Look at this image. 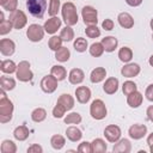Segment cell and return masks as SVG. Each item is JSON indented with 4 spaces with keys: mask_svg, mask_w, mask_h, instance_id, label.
<instances>
[{
    "mask_svg": "<svg viewBox=\"0 0 153 153\" xmlns=\"http://www.w3.org/2000/svg\"><path fill=\"white\" fill-rule=\"evenodd\" d=\"M6 91L1 88L0 92V122L1 123H7L12 120V115H13V103L12 100L6 96L5 93Z\"/></svg>",
    "mask_w": 153,
    "mask_h": 153,
    "instance_id": "cell-1",
    "label": "cell"
},
{
    "mask_svg": "<svg viewBox=\"0 0 153 153\" xmlns=\"http://www.w3.org/2000/svg\"><path fill=\"white\" fill-rule=\"evenodd\" d=\"M61 14H62V19L66 23V25L68 26H73L78 23L79 17H78V12H76V7L73 2L67 1L62 5L61 7Z\"/></svg>",
    "mask_w": 153,
    "mask_h": 153,
    "instance_id": "cell-2",
    "label": "cell"
},
{
    "mask_svg": "<svg viewBox=\"0 0 153 153\" xmlns=\"http://www.w3.org/2000/svg\"><path fill=\"white\" fill-rule=\"evenodd\" d=\"M16 76L19 81H23V82H27V81H31L32 78H33V73L30 68V62L26 61V60H23L20 61L18 65H17V71H16Z\"/></svg>",
    "mask_w": 153,
    "mask_h": 153,
    "instance_id": "cell-3",
    "label": "cell"
},
{
    "mask_svg": "<svg viewBox=\"0 0 153 153\" xmlns=\"http://www.w3.org/2000/svg\"><path fill=\"white\" fill-rule=\"evenodd\" d=\"M26 7L31 16L42 18L47 10V0H26Z\"/></svg>",
    "mask_w": 153,
    "mask_h": 153,
    "instance_id": "cell-4",
    "label": "cell"
},
{
    "mask_svg": "<svg viewBox=\"0 0 153 153\" xmlns=\"http://www.w3.org/2000/svg\"><path fill=\"white\" fill-rule=\"evenodd\" d=\"M108 110L102 99H94L90 105V115L94 120H103L106 117Z\"/></svg>",
    "mask_w": 153,
    "mask_h": 153,
    "instance_id": "cell-5",
    "label": "cell"
},
{
    "mask_svg": "<svg viewBox=\"0 0 153 153\" xmlns=\"http://www.w3.org/2000/svg\"><path fill=\"white\" fill-rule=\"evenodd\" d=\"M8 20L12 23L13 29L20 30V29H23V27L26 25V23H27V17H26V14H25L22 10H16V11H13V12L10 13Z\"/></svg>",
    "mask_w": 153,
    "mask_h": 153,
    "instance_id": "cell-6",
    "label": "cell"
},
{
    "mask_svg": "<svg viewBox=\"0 0 153 153\" xmlns=\"http://www.w3.org/2000/svg\"><path fill=\"white\" fill-rule=\"evenodd\" d=\"M81 17L85 25H97L98 23V12L92 6H84L81 10Z\"/></svg>",
    "mask_w": 153,
    "mask_h": 153,
    "instance_id": "cell-7",
    "label": "cell"
},
{
    "mask_svg": "<svg viewBox=\"0 0 153 153\" xmlns=\"http://www.w3.org/2000/svg\"><path fill=\"white\" fill-rule=\"evenodd\" d=\"M44 27L39 24H31L26 30V36L31 42H39L44 37Z\"/></svg>",
    "mask_w": 153,
    "mask_h": 153,
    "instance_id": "cell-8",
    "label": "cell"
},
{
    "mask_svg": "<svg viewBox=\"0 0 153 153\" xmlns=\"http://www.w3.org/2000/svg\"><path fill=\"white\" fill-rule=\"evenodd\" d=\"M57 82H59V80L53 74H49V75H45V76L42 78L39 85H41V88H42L43 92L53 93L57 88Z\"/></svg>",
    "mask_w": 153,
    "mask_h": 153,
    "instance_id": "cell-9",
    "label": "cell"
},
{
    "mask_svg": "<svg viewBox=\"0 0 153 153\" xmlns=\"http://www.w3.org/2000/svg\"><path fill=\"white\" fill-rule=\"evenodd\" d=\"M121 134H122L121 133V128L118 126H116V124H109L104 129V136L111 143L117 142L121 139Z\"/></svg>",
    "mask_w": 153,
    "mask_h": 153,
    "instance_id": "cell-10",
    "label": "cell"
},
{
    "mask_svg": "<svg viewBox=\"0 0 153 153\" xmlns=\"http://www.w3.org/2000/svg\"><path fill=\"white\" fill-rule=\"evenodd\" d=\"M128 134L131 139L134 140H140L143 136H146L147 134V127L145 124H140V123H135L133 126L129 127L128 129Z\"/></svg>",
    "mask_w": 153,
    "mask_h": 153,
    "instance_id": "cell-11",
    "label": "cell"
},
{
    "mask_svg": "<svg viewBox=\"0 0 153 153\" xmlns=\"http://www.w3.org/2000/svg\"><path fill=\"white\" fill-rule=\"evenodd\" d=\"M61 23H62V20H61L59 17L55 16V17H51V18H49L48 20H45L43 27H44V30H45L47 33L54 35V33L61 27Z\"/></svg>",
    "mask_w": 153,
    "mask_h": 153,
    "instance_id": "cell-12",
    "label": "cell"
},
{
    "mask_svg": "<svg viewBox=\"0 0 153 153\" xmlns=\"http://www.w3.org/2000/svg\"><path fill=\"white\" fill-rule=\"evenodd\" d=\"M141 71V67L137 65V63H134V62H128L127 65H124L121 69V74L126 78H134L136 75H139Z\"/></svg>",
    "mask_w": 153,
    "mask_h": 153,
    "instance_id": "cell-13",
    "label": "cell"
},
{
    "mask_svg": "<svg viewBox=\"0 0 153 153\" xmlns=\"http://www.w3.org/2000/svg\"><path fill=\"white\" fill-rule=\"evenodd\" d=\"M16 51V43L10 38H2L0 41V53L4 56H11Z\"/></svg>",
    "mask_w": 153,
    "mask_h": 153,
    "instance_id": "cell-14",
    "label": "cell"
},
{
    "mask_svg": "<svg viewBox=\"0 0 153 153\" xmlns=\"http://www.w3.org/2000/svg\"><path fill=\"white\" fill-rule=\"evenodd\" d=\"M118 86H120V82H118V79L115 78V76H110L105 80L104 85H103V91L106 93V94H114L117 92L118 90Z\"/></svg>",
    "mask_w": 153,
    "mask_h": 153,
    "instance_id": "cell-15",
    "label": "cell"
},
{
    "mask_svg": "<svg viewBox=\"0 0 153 153\" xmlns=\"http://www.w3.org/2000/svg\"><path fill=\"white\" fill-rule=\"evenodd\" d=\"M75 97L80 104H86L91 98V90L87 86H79L75 90Z\"/></svg>",
    "mask_w": 153,
    "mask_h": 153,
    "instance_id": "cell-16",
    "label": "cell"
},
{
    "mask_svg": "<svg viewBox=\"0 0 153 153\" xmlns=\"http://www.w3.org/2000/svg\"><path fill=\"white\" fill-rule=\"evenodd\" d=\"M131 151V145L128 139H120L117 142H115L112 147L114 153H129Z\"/></svg>",
    "mask_w": 153,
    "mask_h": 153,
    "instance_id": "cell-17",
    "label": "cell"
},
{
    "mask_svg": "<svg viewBox=\"0 0 153 153\" xmlns=\"http://www.w3.org/2000/svg\"><path fill=\"white\" fill-rule=\"evenodd\" d=\"M84 79H85V74H84L82 69H80V68L71 69V72L68 74V80L72 85H79L84 81Z\"/></svg>",
    "mask_w": 153,
    "mask_h": 153,
    "instance_id": "cell-18",
    "label": "cell"
},
{
    "mask_svg": "<svg viewBox=\"0 0 153 153\" xmlns=\"http://www.w3.org/2000/svg\"><path fill=\"white\" fill-rule=\"evenodd\" d=\"M118 24L124 29H131L134 26V18L128 12H121L117 16Z\"/></svg>",
    "mask_w": 153,
    "mask_h": 153,
    "instance_id": "cell-19",
    "label": "cell"
},
{
    "mask_svg": "<svg viewBox=\"0 0 153 153\" xmlns=\"http://www.w3.org/2000/svg\"><path fill=\"white\" fill-rule=\"evenodd\" d=\"M142 100H143V96L139 91H135V92H133V93H130V94L127 96V103H128V105L130 108H134V109L139 108L142 104Z\"/></svg>",
    "mask_w": 153,
    "mask_h": 153,
    "instance_id": "cell-20",
    "label": "cell"
},
{
    "mask_svg": "<svg viewBox=\"0 0 153 153\" xmlns=\"http://www.w3.org/2000/svg\"><path fill=\"white\" fill-rule=\"evenodd\" d=\"M66 136H67V139H68L69 141H72V142H78V141L81 140L82 133H81V130H80L78 127L71 126V127H68V128L66 129Z\"/></svg>",
    "mask_w": 153,
    "mask_h": 153,
    "instance_id": "cell-21",
    "label": "cell"
},
{
    "mask_svg": "<svg viewBox=\"0 0 153 153\" xmlns=\"http://www.w3.org/2000/svg\"><path fill=\"white\" fill-rule=\"evenodd\" d=\"M102 44L104 47V50L108 53H112L117 45H118V41L115 36H106L104 38H102Z\"/></svg>",
    "mask_w": 153,
    "mask_h": 153,
    "instance_id": "cell-22",
    "label": "cell"
},
{
    "mask_svg": "<svg viewBox=\"0 0 153 153\" xmlns=\"http://www.w3.org/2000/svg\"><path fill=\"white\" fill-rule=\"evenodd\" d=\"M105 76H106V71H105V68H103V67H96V68L91 72V74H90V80H91V82H93V84H98V82L103 81V80L105 79Z\"/></svg>",
    "mask_w": 153,
    "mask_h": 153,
    "instance_id": "cell-23",
    "label": "cell"
},
{
    "mask_svg": "<svg viewBox=\"0 0 153 153\" xmlns=\"http://www.w3.org/2000/svg\"><path fill=\"white\" fill-rule=\"evenodd\" d=\"M29 135H30V131L25 124H22L13 130V136L18 141H25L29 137Z\"/></svg>",
    "mask_w": 153,
    "mask_h": 153,
    "instance_id": "cell-24",
    "label": "cell"
},
{
    "mask_svg": "<svg viewBox=\"0 0 153 153\" xmlns=\"http://www.w3.org/2000/svg\"><path fill=\"white\" fill-rule=\"evenodd\" d=\"M57 103L62 104V105L66 108V110L68 111V110H72L73 106H74V98H73L69 93H62V94L57 98Z\"/></svg>",
    "mask_w": 153,
    "mask_h": 153,
    "instance_id": "cell-25",
    "label": "cell"
},
{
    "mask_svg": "<svg viewBox=\"0 0 153 153\" xmlns=\"http://www.w3.org/2000/svg\"><path fill=\"white\" fill-rule=\"evenodd\" d=\"M50 74H53L59 81H61V80H65V79H66V76H67V71H66V68H65L63 66H61V65H55V66L51 67Z\"/></svg>",
    "mask_w": 153,
    "mask_h": 153,
    "instance_id": "cell-26",
    "label": "cell"
},
{
    "mask_svg": "<svg viewBox=\"0 0 153 153\" xmlns=\"http://www.w3.org/2000/svg\"><path fill=\"white\" fill-rule=\"evenodd\" d=\"M91 147H92V153H104L108 148L105 141L100 137H97L94 139L92 142H91Z\"/></svg>",
    "mask_w": 153,
    "mask_h": 153,
    "instance_id": "cell-27",
    "label": "cell"
},
{
    "mask_svg": "<svg viewBox=\"0 0 153 153\" xmlns=\"http://www.w3.org/2000/svg\"><path fill=\"white\" fill-rule=\"evenodd\" d=\"M118 59L124 63L130 62L133 59V50L129 47H122L118 50Z\"/></svg>",
    "mask_w": 153,
    "mask_h": 153,
    "instance_id": "cell-28",
    "label": "cell"
},
{
    "mask_svg": "<svg viewBox=\"0 0 153 153\" xmlns=\"http://www.w3.org/2000/svg\"><path fill=\"white\" fill-rule=\"evenodd\" d=\"M0 69L2 73H6V74H12L17 71V65L14 63V61L12 60H2L1 61V66H0Z\"/></svg>",
    "mask_w": 153,
    "mask_h": 153,
    "instance_id": "cell-29",
    "label": "cell"
},
{
    "mask_svg": "<svg viewBox=\"0 0 153 153\" xmlns=\"http://www.w3.org/2000/svg\"><path fill=\"white\" fill-rule=\"evenodd\" d=\"M0 86L2 90L5 91H11L16 87V80L11 76H6V75H1L0 78Z\"/></svg>",
    "mask_w": 153,
    "mask_h": 153,
    "instance_id": "cell-30",
    "label": "cell"
},
{
    "mask_svg": "<svg viewBox=\"0 0 153 153\" xmlns=\"http://www.w3.org/2000/svg\"><path fill=\"white\" fill-rule=\"evenodd\" d=\"M71 57V51L67 47H61L59 50L55 51V59L59 62H67Z\"/></svg>",
    "mask_w": 153,
    "mask_h": 153,
    "instance_id": "cell-31",
    "label": "cell"
},
{
    "mask_svg": "<svg viewBox=\"0 0 153 153\" xmlns=\"http://www.w3.org/2000/svg\"><path fill=\"white\" fill-rule=\"evenodd\" d=\"M65 143H66V139L62 135H60V134H55L50 139V145L56 151H60L61 148H63Z\"/></svg>",
    "mask_w": 153,
    "mask_h": 153,
    "instance_id": "cell-32",
    "label": "cell"
},
{
    "mask_svg": "<svg viewBox=\"0 0 153 153\" xmlns=\"http://www.w3.org/2000/svg\"><path fill=\"white\" fill-rule=\"evenodd\" d=\"M47 117V111L43 108H36L32 112H31V120L36 123H41L45 120Z\"/></svg>",
    "mask_w": 153,
    "mask_h": 153,
    "instance_id": "cell-33",
    "label": "cell"
},
{
    "mask_svg": "<svg viewBox=\"0 0 153 153\" xmlns=\"http://www.w3.org/2000/svg\"><path fill=\"white\" fill-rule=\"evenodd\" d=\"M90 50V54L93 56V57H99L103 55V53L105 51L104 50V47L102 44V42H94L91 44V47L88 48Z\"/></svg>",
    "mask_w": 153,
    "mask_h": 153,
    "instance_id": "cell-34",
    "label": "cell"
},
{
    "mask_svg": "<svg viewBox=\"0 0 153 153\" xmlns=\"http://www.w3.org/2000/svg\"><path fill=\"white\" fill-rule=\"evenodd\" d=\"M1 153H16L17 152V146L12 140H4L1 142Z\"/></svg>",
    "mask_w": 153,
    "mask_h": 153,
    "instance_id": "cell-35",
    "label": "cell"
},
{
    "mask_svg": "<svg viewBox=\"0 0 153 153\" xmlns=\"http://www.w3.org/2000/svg\"><path fill=\"white\" fill-rule=\"evenodd\" d=\"M62 38L60 37V36H55V35H53L50 38H49V41H48V47L50 48V50H54V51H56V50H59L61 47H62Z\"/></svg>",
    "mask_w": 153,
    "mask_h": 153,
    "instance_id": "cell-36",
    "label": "cell"
},
{
    "mask_svg": "<svg viewBox=\"0 0 153 153\" xmlns=\"http://www.w3.org/2000/svg\"><path fill=\"white\" fill-rule=\"evenodd\" d=\"M60 37L62 38L63 42H69L74 38V31L71 26L66 25L63 29H61V32H60Z\"/></svg>",
    "mask_w": 153,
    "mask_h": 153,
    "instance_id": "cell-37",
    "label": "cell"
},
{
    "mask_svg": "<svg viewBox=\"0 0 153 153\" xmlns=\"http://www.w3.org/2000/svg\"><path fill=\"white\" fill-rule=\"evenodd\" d=\"M73 47H74V49H75L78 53H84V51H86L88 44H87V41H86L85 38L78 37V38H75V41H74V43H73Z\"/></svg>",
    "mask_w": 153,
    "mask_h": 153,
    "instance_id": "cell-38",
    "label": "cell"
},
{
    "mask_svg": "<svg viewBox=\"0 0 153 153\" xmlns=\"http://www.w3.org/2000/svg\"><path fill=\"white\" fill-rule=\"evenodd\" d=\"M81 115L79 112H69L66 117H65V123L66 124H79L81 122Z\"/></svg>",
    "mask_w": 153,
    "mask_h": 153,
    "instance_id": "cell-39",
    "label": "cell"
},
{
    "mask_svg": "<svg viewBox=\"0 0 153 153\" xmlns=\"http://www.w3.org/2000/svg\"><path fill=\"white\" fill-rule=\"evenodd\" d=\"M0 5L4 10H6L8 12H13L17 10L18 0H0Z\"/></svg>",
    "mask_w": 153,
    "mask_h": 153,
    "instance_id": "cell-40",
    "label": "cell"
},
{
    "mask_svg": "<svg viewBox=\"0 0 153 153\" xmlns=\"http://www.w3.org/2000/svg\"><path fill=\"white\" fill-rule=\"evenodd\" d=\"M122 91H123V93H124L126 96H128V94H130V93L137 91V86H136V84H135L134 81L127 80V81H124L123 85H122Z\"/></svg>",
    "mask_w": 153,
    "mask_h": 153,
    "instance_id": "cell-41",
    "label": "cell"
},
{
    "mask_svg": "<svg viewBox=\"0 0 153 153\" xmlns=\"http://www.w3.org/2000/svg\"><path fill=\"white\" fill-rule=\"evenodd\" d=\"M60 0H50L49 1V8H48V13L50 17H55L57 16L59 11H60Z\"/></svg>",
    "mask_w": 153,
    "mask_h": 153,
    "instance_id": "cell-42",
    "label": "cell"
},
{
    "mask_svg": "<svg viewBox=\"0 0 153 153\" xmlns=\"http://www.w3.org/2000/svg\"><path fill=\"white\" fill-rule=\"evenodd\" d=\"M85 33L88 38H97L100 36V30L98 29L97 25H88L85 29Z\"/></svg>",
    "mask_w": 153,
    "mask_h": 153,
    "instance_id": "cell-43",
    "label": "cell"
},
{
    "mask_svg": "<svg viewBox=\"0 0 153 153\" xmlns=\"http://www.w3.org/2000/svg\"><path fill=\"white\" fill-rule=\"evenodd\" d=\"M12 29H13V25H12V23L8 19H5L4 22L0 23V35L1 36L7 35Z\"/></svg>",
    "mask_w": 153,
    "mask_h": 153,
    "instance_id": "cell-44",
    "label": "cell"
},
{
    "mask_svg": "<svg viewBox=\"0 0 153 153\" xmlns=\"http://www.w3.org/2000/svg\"><path fill=\"white\" fill-rule=\"evenodd\" d=\"M66 108L62 105V104H60V103H56V105L54 106V109H53V116L55 117V118H61V117H63V115L66 114Z\"/></svg>",
    "mask_w": 153,
    "mask_h": 153,
    "instance_id": "cell-45",
    "label": "cell"
},
{
    "mask_svg": "<svg viewBox=\"0 0 153 153\" xmlns=\"http://www.w3.org/2000/svg\"><path fill=\"white\" fill-rule=\"evenodd\" d=\"M76 151L80 152V153H92L91 142H88V141H82L81 143H79Z\"/></svg>",
    "mask_w": 153,
    "mask_h": 153,
    "instance_id": "cell-46",
    "label": "cell"
},
{
    "mask_svg": "<svg viewBox=\"0 0 153 153\" xmlns=\"http://www.w3.org/2000/svg\"><path fill=\"white\" fill-rule=\"evenodd\" d=\"M114 26H115V23H114V20L110 19V18L104 19L103 23H102V27H103L104 30H106V31H111V30L114 29Z\"/></svg>",
    "mask_w": 153,
    "mask_h": 153,
    "instance_id": "cell-47",
    "label": "cell"
},
{
    "mask_svg": "<svg viewBox=\"0 0 153 153\" xmlns=\"http://www.w3.org/2000/svg\"><path fill=\"white\" fill-rule=\"evenodd\" d=\"M42 152H43V148L38 143H32L27 148V153H42Z\"/></svg>",
    "mask_w": 153,
    "mask_h": 153,
    "instance_id": "cell-48",
    "label": "cell"
},
{
    "mask_svg": "<svg viewBox=\"0 0 153 153\" xmlns=\"http://www.w3.org/2000/svg\"><path fill=\"white\" fill-rule=\"evenodd\" d=\"M145 96H146L147 100L153 102V84H151V85L147 86V88L145 91Z\"/></svg>",
    "mask_w": 153,
    "mask_h": 153,
    "instance_id": "cell-49",
    "label": "cell"
},
{
    "mask_svg": "<svg viewBox=\"0 0 153 153\" xmlns=\"http://www.w3.org/2000/svg\"><path fill=\"white\" fill-rule=\"evenodd\" d=\"M126 2L131 7H137L142 4V0H126Z\"/></svg>",
    "mask_w": 153,
    "mask_h": 153,
    "instance_id": "cell-50",
    "label": "cell"
},
{
    "mask_svg": "<svg viewBox=\"0 0 153 153\" xmlns=\"http://www.w3.org/2000/svg\"><path fill=\"white\" fill-rule=\"evenodd\" d=\"M146 115H147V118H148L151 122H153V105H151V106L147 108Z\"/></svg>",
    "mask_w": 153,
    "mask_h": 153,
    "instance_id": "cell-51",
    "label": "cell"
},
{
    "mask_svg": "<svg viewBox=\"0 0 153 153\" xmlns=\"http://www.w3.org/2000/svg\"><path fill=\"white\" fill-rule=\"evenodd\" d=\"M147 145L148 146H152L153 145V131L147 136Z\"/></svg>",
    "mask_w": 153,
    "mask_h": 153,
    "instance_id": "cell-52",
    "label": "cell"
},
{
    "mask_svg": "<svg viewBox=\"0 0 153 153\" xmlns=\"http://www.w3.org/2000/svg\"><path fill=\"white\" fill-rule=\"evenodd\" d=\"M148 63L153 67V55H151V57H149V60H148Z\"/></svg>",
    "mask_w": 153,
    "mask_h": 153,
    "instance_id": "cell-53",
    "label": "cell"
},
{
    "mask_svg": "<svg viewBox=\"0 0 153 153\" xmlns=\"http://www.w3.org/2000/svg\"><path fill=\"white\" fill-rule=\"evenodd\" d=\"M149 25H151V29L153 30V18L151 19V22H149Z\"/></svg>",
    "mask_w": 153,
    "mask_h": 153,
    "instance_id": "cell-54",
    "label": "cell"
},
{
    "mask_svg": "<svg viewBox=\"0 0 153 153\" xmlns=\"http://www.w3.org/2000/svg\"><path fill=\"white\" fill-rule=\"evenodd\" d=\"M149 151H151V153H153V145L149 146Z\"/></svg>",
    "mask_w": 153,
    "mask_h": 153,
    "instance_id": "cell-55",
    "label": "cell"
},
{
    "mask_svg": "<svg viewBox=\"0 0 153 153\" xmlns=\"http://www.w3.org/2000/svg\"><path fill=\"white\" fill-rule=\"evenodd\" d=\"M152 39H153V33H152Z\"/></svg>",
    "mask_w": 153,
    "mask_h": 153,
    "instance_id": "cell-56",
    "label": "cell"
}]
</instances>
